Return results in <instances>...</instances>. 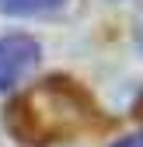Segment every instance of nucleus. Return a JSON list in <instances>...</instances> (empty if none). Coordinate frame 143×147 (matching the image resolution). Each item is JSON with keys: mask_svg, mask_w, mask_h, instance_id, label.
I'll return each instance as SVG.
<instances>
[{"mask_svg": "<svg viewBox=\"0 0 143 147\" xmlns=\"http://www.w3.org/2000/svg\"><path fill=\"white\" fill-rule=\"evenodd\" d=\"M4 126L14 140L28 147H49L101 130L105 116L77 81L52 74L11 98L4 109Z\"/></svg>", "mask_w": 143, "mask_h": 147, "instance_id": "nucleus-1", "label": "nucleus"}, {"mask_svg": "<svg viewBox=\"0 0 143 147\" xmlns=\"http://www.w3.org/2000/svg\"><path fill=\"white\" fill-rule=\"evenodd\" d=\"M39 42L31 35H4L0 39V91L14 88L25 74L39 63Z\"/></svg>", "mask_w": 143, "mask_h": 147, "instance_id": "nucleus-2", "label": "nucleus"}, {"mask_svg": "<svg viewBox=\"0 0 143 147\" xmlns=\"http://www.w3.org/2000/svg\"><path fill=\"white\" fill-rule=\"evenodd\" d=\"M63 0H0V11L4 14H45L56 11Z\"/></svg>", "mask_w": 143, "mask_h": 147, "instance_id": "nucleus-3", "label": "nucleus"}, {"mask_svg": "<svg viewBox=\"0 0 143 147\" xmlns=\"http://www.w3.org/2000/svg\"><path fill=\"white\" fill-rule=\"evenodd\" d=\"M112 147H143V133H133V137H122V140H115Z\"/></svg>", "mask_w": 143, "mask_h": 147, "instance_id": "nucleus-4", "label": "nucleus"}, {"mask_svg": "<svg viewBox=\"0 0 143 147\" xmlns=\"http://www.w3.org/2000/svg\"><path fill=\"white\" fill-rule=\"evenodd\" d=\"M136 39H140V46H143V11H140V18H136Z\"/></svg>", "mask_w": 143, "mask_h": 147, "instance_id": "nucleus-5", "label": "nucleus"}]
</instances>
